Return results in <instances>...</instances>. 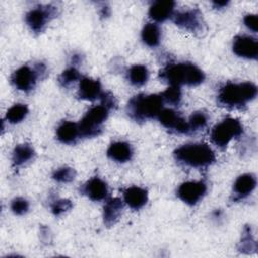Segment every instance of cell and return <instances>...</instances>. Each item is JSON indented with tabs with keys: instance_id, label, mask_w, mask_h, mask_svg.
<instances>
[{
	"instance_id": "33",
	"label": "cell",
	"mask_w": 258,
	"mask_h": 258,
	"mask_svg": "<svg viewBox=\"0 0 258 258\" xmlns=\"http://www.w3.org/2000/svg\"><path fill=\"white\" fill-rule=\"evenodd\" d=\"M258 19H257V15L256 14H247L244 17V24L253 32H257L258 28Z\"/></svg>"
},
{
	"instance_id": "8",
	"label": "cell",
	"mask_w": 258,
	"mask_h": 258,
	"mask_svg": "<svg viewBox=\"0 0 258 258\" xmlns=\"http://www.w3.org/2000/svg\"><path fill=\"white\" fill-rule=\"evenodd\" d=\"M55 15L56 7L51 5H39L26 13L25 21L33 32L39 33Z\"/></svg>"
},
{
	"instance_id": "12",
	"label": "cell",
	"mask_w": 258,
	"mask_h": 258,
	"mask_svg": "<svg viewBox=\"0 0 258 258\" xmlns=\"http://www.w3.org/2000/svg\"><path fill=\"white\" fill-rule=\"evenodd\" d=\"M160 124L166 129L174 130L180 133H188V124L176 111L172 109H162L157 116Z\"/></svg>"
},
{
	"instance_id": "2",
	"label": "cell",
	"mask_w": 258,
	"mask_h": 258,
	"mask_svg": "<svg viewBox=\"0 0 258 258\" xmlns=\"http://www.w3.org/2000/svg\"><path fill=\"white\" fill-rule=\"evenodd\" d=\"M257 96V87L252 82L225 84L218 93V102L228 108H242Z\"/></svg>"
},
{
	"instance_id": "20",
	"label": "cell",
	"mask_w": 258,
	"mask_h": 258,
	"mask_svg": "<svg viewBox=\"0 0 258 258\" xmlns=\"http://www.w3.org/2000/svg\"><path fill=\"white\" fill-rule=\"evenodd\" d=\"M79 136H81L79 126L74 122H62L56 129L57 139L64 144L75 143Z\"/></svg>"
},
{
	"instance_id": "30",
	"label": "cell",
	"mask_w": 258,
	"mask_h": 258,
	"mask_svg": "<svg viewBox=\"0 0 258 258\" xmlns=\"http://www.w3.org/2000/svg\"><path fill=\"white\" fill-rule=\"evenodd\" d=\"M12 212L15 215H24L25 213L28 212L29 210V203L27 202V200H25L24 198L18 197L12 200L11 202V206H10Z\"/></svg>"
},
{
	"instance_id": "32",
	"label": "cell",
	"mask_w": 258,
	"mask_h": 258,
	"mask_svg": "<svg viewBox=\"0 0 258 258\" xmlns=\"http://www.w3.org/2000/svg\"><path fill=\"white\" fill-rule=\"evenodd\" d=\"M100 99H101V101H102V105L105 106L108 110H111V109H113V108H116V106H117L116 99H115V97L113 96V94L110 93V92L103 93Z\"/></svg>"
},
{
	"instance_id": "3",
	"label": "cell",
	"mask_w": 258,
	"mask_h": 258,
	"mask_svg": "<svg viewBox=\"0 0 258 258\" xmlns=\"http://www.w3.org/2000/svg\"><path fill=\"white\" fill-rule=\"evenodd\" d=\"M176 161L195 168H202L212 164L215 152L206 143H187L179 146L173 152Z\"/></svg>"
},
{
	"instance_id": "19",
	"label": "cell",
	"mask_w": 258,
	"mask_h": 258,
	"mask_svg": "<svg viewBox=\"0 0 258 258\" xmlns=\"http://www.w3.org/2000/svg\"><path fill=\"white\" fill-rule=\"evenodd\" d=\"M123 210V202L119 198H113L107 201L103 209L104 223L111 227L119 220Z\"/></svg>"
},
{
	"instance_id": "23",
	"label": "cell",
	"mask_w": 258,
	"mask_h": 258,
	"mask_svg": "<svg viewBox=\"0 0 258 258\" xmlns=\"http://www.w3.org/2000/svg\"><path fill=\"white\" fill-rule=\"evenodd\" d=\"M149 77L148 70L143 64H134L128 71V80L129 82L136 87L143 86Z\"/></svg>"
},
{
	"instance_id": "34",
	"label": "cell",
	"mask_w": 258,
	"mask_h": 258,
	"mask_svg": "<svg viewBox=\"0 0 258 258\" xmlns=\"http://www.w3.org/2000/svg\"><path fill=\"white\" fill-rule=\"evenodd\" d=\"M213 4L216 6V7H224L228 4V1H223V2H219V1H215L213 2Z\"/></svg>"
},
{
	"instance_id": "28",
	"label": "cell",
	"mask_w": 258,
	"mask_h": 258,
	"mask_svg": "<svg viewBox=\"0 0 258 258\" xmlns=\"http://www.w3.org/2000/svg\"><path fill=\"white\" fill-rule=\"evenodd\" d=\"M79 79H81L79 71L76 68H69L58 76V83L62 87H69Z\"/></svg>"
},
{
	"instance_id": "13",
	"label": "cell",
	"mask_w": 258,
	"mask_h": 258,
	"mask_svg": "<svg viewBox=\"0 0 258 258\" xmlns=\"http://www.w3.org/2000/svg\"><path fill=\"white\" fill-rule=\"evenodd\" d=\"M103 92L101 83L98 80H94L92 78L84 77L80 79L79 89H78V97L81 100L86 101H94L96 99L101 98Z\"/></svg>"
},
{
	"instance_id": "1",
	"label": "cell",
	"mask_w": 258,
	"mask_h": 258,
	"mask_svg": "<svg viewBox=\"0 0 258 258\" xmlns=\"http://www.w3.org/2000/svg\"><path fill=\"white\" fill-rule=\"evenodd\" d=\"M161 80L170 84V86L180 87L198 86L205 80L203 71L191 62H179L168 64L159 73Z\"/></svg>"
},
{
	"instance_id": "4",
	"label": "cell",
	"mask_w": 258,
	"mask_h": 258,
	"mask_svg": "<svg viewBox=\"0 0 258 258\" xmlns=\"http://www.w3.org/2000/svg\"><path fill=\"white\" fill-rule=\"evenodd\" d=\"M163 103L161 95L139 94L128 102L127 113L135 121L152 119L159 115L163 109Z\"/></svg>"
},
{
	"instance_id": "31",
	"label": "cell",
	"mask_w": 258,
	"mask_h": 258,
	"mask_svg": "<svg viewBox=\"0 0 258 258\" xmlns=\"http://www.w3.org/2000/svg\"><path fill=\"white\" fill-rule=\"evenodd\" d=\"M73 207V204L70 200L68 199H59V200H55L52 204H51V212L54 216H59L61 214H63L64 212L71 210Z\"/></svg>"
},
{
	"instance_id": "27",
	"label": "cell",
	"mask_w": 258,
	"mask_h": 258,
	"mask_svg": "<svg viewBox=\"0 0 258 258\" xmlns=\"http://www.w3.org/2000/svg\"><path fill=\"white\" fill-rule=\"evenodd\" d=\"M160 95H161L163 101H165L168 104L173 105V106L178 105L180 100H181L180 87H177V86H170V87H168Z\"/></svg>"
},
{
	"instance_id": "24",
	"label": "cell",
	"mask_w": 258,
	"mask_h": 258,
	"mask_svg": "<svg viewBox=\"0 0 258 258\" xmlns=\"http://www.w3.org/2000/svg\"><path fill=\"white\" fill-rule=\"evenodd\" d=\"M28 114V108L24 104H15L10 107L6 112V120L11 124L21 122Z\"/></svg>"
},
{
	"instance_id": "14",
	"label": "cell",
	"mask_w": 258,
	"mask_h": 258,
	"mask_svg": "<svg viewBox=\"0 0 258 258\" xmlns=\"http://www.w3.org/2000/svg\"><path fill=\"white\" fill-rule=\"evenodd\" d=\"M83 192L92 201H102L108 196L107 183L99 177L89 179L83 186Z\"/></svg>"
},
{
	"instance_id": "7",
	"label": "cell",
	"mask_w": 258,
	"mask_h": 258,
	"mask_svg": "<svg viewBox=\"0 0 258 258\" xmlns=\"http://www.w3.org/2000/svg\"><path fill=\"white\" fill-rule=\"evenodd\" d=\"M45 71L46 69L43 63H37L34 69L22 66L11 75V83L17 90L28 92L34 88L37 78Z\"/></svg>"
},
{
	"instance_id": "18",
	"label": "cell",
	"mask_w": 258,
	"mask_h": 258,
	"mask_svg": "<svg viewBox=\"0 0 258 258\" xmlns=\"http://www.w3.org/2000/svg\"><path fill=\"white\" fill-rule=\"evenodd\" d=\"M107 155L117 162H126L132 158L133 149L131 145L125 141H116L107 149Z\"/></svg>"
},
{
	"instance_id": "9",
	"label": "cell",
	"mask_w": 258,
	"mask_h": 258,
	"mask_svg": "<svg viewBox=\"0 0 258 258\" xmlns=\"http://www.w3.org/2000/svg\"><path fill=\"white\" fill-rule=\"evenodd\" d=\"M172 19L177 26L190 32H198L203 30L205 24L203 20V14L197 8L177 11L173 13Z\"/></svg>"
},
{
	"instance_id": "26",
	"label": "cell",
	"mask_w": 258,
	"mask_h": 258,
	"mask_svg": "<svg viewBox=\"0 0 258 258\" xmlns=\"http://www.w3.org/2000/svg\"><path fill=\"white\" fill-rule=\"evenodd\" d=\"M208 123V116L204 112H195L190 115L187 124L189 128V132L198 131L206 127Z\"/></svg>"
},
{
	"instance_id": "6",
	"label": "cell",
	"mask_w": 258,
	"mask_h": 258,
	"mask_svg": "<svg viewBox=\"0 0 258 258\" xmlns=\"http://www.w3.org/2000/svg\"><path fill=\"white\" fill-rule=\"evenodd\" d=\"M243 133V126L235 118H227L215 125L211 131V140L218 147L224 148L229 142Z\"/></svg>"
},
{
	"instance_id": "11",
	"label": "cell",
	"mask_w": 258,
	"mask_h": 258,
	"mask_svg": "<svg viewBox=\"0 0 258 258\" xmlns=\"http://www.w3.org/2000/svg\"><path fill=\"white\" fill-rule=\"evenodd\" d=\"M233 51L240 57L256 59L258 56L257 39L249 35H237L233 41Z\"/></svg>"
},
{
	"instance_id": "15",
	"label": "cell",
	"mask_w": 258,
	"mask_h": 258,
	"mask_svg": "<svg viewBox=\"0 0 258 258\" xmlns=\"http://www.w3.org/2000/svg\"><path fill=\"white\" fill-rule=\"evenodd\" d=\"M174 6V1H155L150 5L148 14L153 20L157 22H162L172 17Z\"/></svg>"
},
{
	"instance_id": "29",
	"label": "cell",
	"mask_w": 258,
	"mask_h": 258,
	"mask_svg": "<svg viewBox=\"0 0 258 258\" xmlns=\"http://www.w3.org/2000/svg\"><path fill=\"white\" fill-rule=\"evenodd\" d=\"M76 177V171L68 166L57 168L52 173V178L58 182L67 183L74 180Z\"/></svg>"
},
{
	"instance_id": "5",
	"label": "cell",
	"mask_w": 258,
	"mask_h": 258,
	"mask_svg": "<svg viewBox=\"0 0 258 258\" xmlns=\"http://www.w3.org/2000/svg\"><path fill=\"white\" fill-rule=\"evenodd\" d=\"M108 115L109 110L102 104L92 107L78 124L80 135L83 137H95L99 135Z\"/></svg>"
},
{
	"instance_id": "16",
	"label": "cell",
	"mask_w": 258,
	"mask_h": 258,
	"mask_svg": "<svg viewBox=\"0 0 258 258\" xmlns=\"http://www.w3.org/2000/svg\"><path fill=\"white\" fill-rule=\"evenodd\" d=\"M125 203L133 210L141 209L148 201V192L139 186H130L123 192Z\"/></svg>"
},
{
	"instance_id": "25",
	"label": "cell",
	"mask_w": 258,
	"mask_h": 258,
	"mask_svg": "<svg viewBox=\"0 0 258 258\" xmlns=\"http://www.w3.org/2000/svg\"><path fill=\"white\" fill-rule=\"evenodd\" d=\"M257 245L255 240L251 235V229L249 227H245L242 235V239L240 242L239 250L243 253H251L252 251H256Z\"/></svg>"
},
{
	"instance_id": "22",
	"label": "cell",
	"mask_w": 258,
	"mask_h": 258,
	"mask_svg": "<svg viewBox=\"0 0 258 258\" xmlns=\"http://www.w3.org/2000/svg\"><path fill=\"white\" fill-rule=\"evenodd\" d=\"M161 37V32L159 27L155 23H146L141 31V38L143 42L150 46L155 47L159 44Z\"/></svg>"
},
{
	"instance_id": "17",
	"label": "cell",
	"mask_w": 258,
	"mask_h": 258,
	"mask_svg": "<svg viewBox=\"0 0 258 258\" xmlns=\"http://www.w3.org/2000/svg\"><path fill=\"white\" fill-rule=\"evenodd\" d=\"M257 179L254 173H244L240 175L234 182L233 190L236 199H243L249 196L256 187Z\"/></svg>"
},
{
	"instance_id": "10",
	"label": "cell",
	"mask_w": 258,
	"mask_h": 258,
	"mask_svg": "<svg viewBox=\"0 0 258 258\" xmlns=\"http://www.w3.org/2000/svg\"><path fill=\"white\" fill-rule=\"evenodd\" d=\"M207 191L204 181H185L177 188V197L187 205H196L200 202Z\"/></svg>"
},
{
	"instance_id": "21",
	"label": "cell",
	"mask_w": 258,
	"mask_h": 258,
	"mask_svg": "<svg viewBox=\"0 0 258 258\" xmlns=\"http://www.w3.org/2000/svg\"><path fill=\"white\" fill-rule=\"evenodd\" d=\"M35 155L33 147L27 143L18 144L12 152V163L14 166H20L31 160Z\"/></svg>"
}]
</instances>
